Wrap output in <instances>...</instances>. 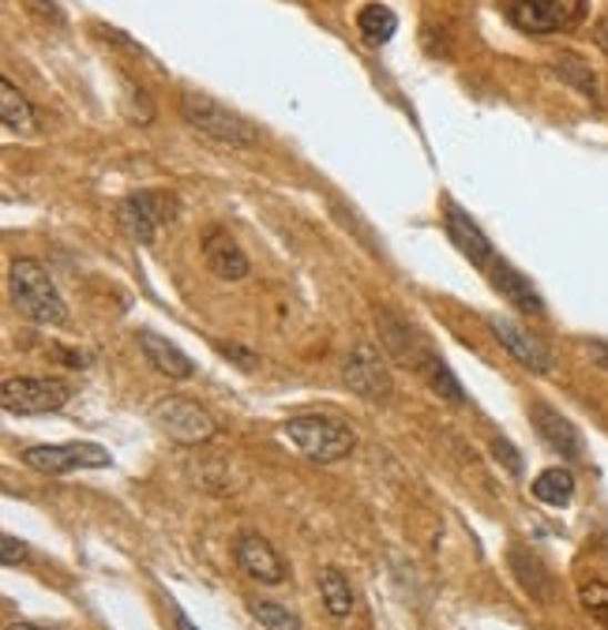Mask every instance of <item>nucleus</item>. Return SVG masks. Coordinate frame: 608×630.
Wrapping results in <instances>:
<instances>
[{"label":"nucleus","mask_w":608,"mask_h":630,"mask_svg":"<svg viewBox=\"0 0 608 630\" xmlns=\"http://www.w3.org/2000/svg\"><path fill=\"white\" fill-rule=\"evenodd\" d=\"M586 353H590V360L608 376V342H597V338L586 342Z\"/></svg>","instance_id":"obj_31"},{"label":"nucleus","mask_w":608,"mask_h":630,"mask_svg":"<svg viewBox=\"0 0 608 630\" xmlns=\"http://www.w3.org/2000/svg\"><path fill=\"white\" fill-rule=\"evenodd\" d=\"M488 327H493V334L499 338V346L511 353V357L523 364V368L537 372V376H548V372L556 368L548 346H541V342H537L534 334H526L523 327H518V323L504 319V315H493V319H488Z\"/></svg>","instance_id":"obj_11"},{"label":"nucleus","mask_w":608,"mask_h":630,"mask_svg":"<svg viewBox=\"0 0 608 630\" xmlns=\"http://www.w3.org/2000/svg\"><path fill=\"white\" fill-rule=\"evenodd\" d=\"M342 383L368 402H387L391 390H395L384 349H376L372 342H357V346L346 353V360H342Z\"/></svg>","instance_id":"obj_7"},{"label":"nucleus","mask_w":608,"mask_h":630,"mask_svg":"<svg viewBox=\"0 0 608 630\" xmlns=\"http://www.w3.org/2000/svg\"><path fill=\"white\" fill-rule=\"evenodd\" d=\"M23 466H31L49 477H64L75 469H105L113 466V455L98 443H53V447H27Z\"/></svg>","instance_id":"obj_8"},{"label":"nucleus","mask_w":608,"mask_h":630,"mask_svg":"<svg viewBox=\"0 0 608 630\" xmlns=\"http://www.w3.org/2000/svg\"><path fill=\"white\" fill-rule=\"evenodd\" d=\"M417 372H420V379L428 383V390L439 394V402H450V406H469V398H466V390H463V383H458L455 372L447 368L444 360L436 357L433 349H425L420 353V360H417Z\"/></svg>","instance_id":"obj_19"},{"label":"nucleus","mask_w":608,"mask_h":630,"mask_svg":"<svg viewBox=\"0 0 608 630\" xmlns=\"http://www.w3.org/2000/svg\"><path fill=\"white\" fill-rule=\"evenodd\" d=\"M282 436L308 461H316V466L342 461L353 450V443H357L353 439V428L338 417H293L282 425Z\"/></svg>","instance_id":"obj_3"},{"label":"nucleus","mask_w":608,"mask_h":630,"mask_svg":"<svg viewBox=\"0 0 608 630\" xmlns=\"http://www.w3.org/2000/svg\"><path fill=\"white\" fill-rule=\"evenodd\" d=\"M135 342H140L146 364H151L162 379H192L195 376V360L181 346H173L170 338H162V334H154V331H140Z\"/></svg>","instance_id":"obj_14"},{"label":"nucleus","mask_w":608,"mask_h":630,"mask_svg":"<svg viewBox=\"0 0 608 630\" xmlns=\"http://www.w3.org/2000/svg\"><path fill=\"white\" fill-rule=\"evenodd\" d=\"M553 72L560 75V83L575 87L582 98H590V102H597L601 98V87H597V72L590 68V61H582V57L575 53H560L553 61Z\"/></svg>","instance_id":"obj_21"},{"label":"nucleus","mask_w":608,"mask_h":630,"mask_svg":"<svg viewBox=\"0 0 608 630\" xmlns=\"http://www.w3.org/2000/svg\"><path fill=\"white\" fill-rule=\"evenodd\" d=\"M534 496H537V504H545V507H567L575 496V477L560 466L545 469L541 477L534 480Z\"/></svg>","instance_id":"obj_24"},{"label":"nucleus","mask_w":608,"mask_h":630,"mask_svg":"<svg viewBox=\"0 0 608 630\" xmlns=\"http://www.w3.org/2000/svg\"><path fill=\"white\" fill-rule=\"evenodd\" d=\"M233 559H237V567L260 586H282L290 578L282 556L260 534H241L233 540Z\"/></svg>","instance_id":"obj_10"},{"label":"nucleus","mask_w":608,"mask_h":630,"mask_svg":"<svg viewBox=\"0 0 608 630\" xmlns=\"http://www.w3.org/2000/svg\"><path fill=\"white\" fill-rule=\"evenodd\" d=\"M203 260H207L214 278L222 282H241L244 274H249V255H244L241 244L225 230H219V225L203 233Z\"/></svg>","instance_id":"obj_15"},{"label":"nucleus","mask_w":608,"mask_h":630,"mask_svg":"<svg viewBox=\"0 0 608 630\" xmlns=\"http://www.w3.org/2000/svg\"><path fill=\"white\" fill-rule=\"evenodd\" d=\"M181 116L192 132H200L203 140L222 143V146H252L256 143V128L244 121L241 113H233L230 105L214 102L211 94L184 91L181 94Z\"/></svg>","instance_id":"obj_1"},{"label":"nucleus","mask_w":608,"mask_h":630,"mask_svg":"<svg viewBox=\"0 0 608 630\" xmlns=\"http://www.w3.org/2000/svg\"><path fill=\"white\" fill-rule=\"evenodd\" d=\"M586 8L590 0H515L507 16L523 34H560L582 23Z\"/></svg>","instance_id":"obj_6"},{"label":"nucleus","mask_w":608,"mask_h":630,"mask_svg":"<svg viewBox=\"0 0 608 630\" xmlns=\"http://www.w3.org/2000/svg\"><path fill=\"white\" fill-rule=\"evenodd\" d=\"M219 353H222V357L225 360H233V364H241V368H256V353H249V349H244V346H237V342H225V346H219Z\"/></svg>","instance_id":"obj_28"},{"label":"nucleus","mask_w":608,"mask_h":630,"mask_svg":"<svg viewBox=\"0 0 608 630\" xmlns=\"http://www.w3.org/2000/svg\"><path fill=\"white\" fill-rule=\"evenodd\" d=\"M0 116H4V128L12 135L34 132V110H31V102L12 87V79H0Z\"/></svg>","instance_id":"obj_22"},{"label":"nucleus","mask_w":608,"mask_h":630,"mask_svg":"<svg viewBox=\"0 0 608 630\" xmlns=\"http://www.w3.org/2000/svg\"><path fill=\"white\" fill-rule=\"evenodd\" d=\"M511 570H515V582L526 589L529 600H537V604L553 600V575H548V567L529 548L523 545L511 548Z\"/></svg>","instance_id":"obj_18"},{"label":"nucleus","mask_w":608,"mask_h":630,"mask_svg":"<svg viewBox=\"0 0 608 630\" xmlns=\"http://www.w3.org/2000/svg\"><path fill=\"white\" fill-rule=\"evenodd\" d=\"M488 274H493V285H496V293L504 297L507 304H515L518 312H526V315H537L541 319L545 315V301L537 297V289L529 285L526 274H518L511 263H504V260H493V267H488Z\"/></svg>","instance_id":"obj_17"},{"label":"nucleus","mask_w":608,"mask_h":630,"mask_svg":"<svg viewBox=\"0 0 608 630\" xmlns=\"http://www.w3.org/2000/svg\"><path fill=\"white\" fill-rule=\"evenodd\" d=\"M173 214H176L173 192H132L129 200L116 206V219H121L124 233L135 244H154V236H159V230Z\"/></svg>","instance_id":"obj_9"},{"label":"nucleus","mask_w":608,"mask_h":630,"mask_svg":"<svg viewBox=\"0 0 608 630\" xmlns=\"http://www.w3.org/2000/svg\"><path fill=\"white\" fill-rule=\"evenodd\" d=\"M444 230H447L450 241H455V248L463 255H469V263H474V267H480V271L493 267V260H496L493 241L480 233V225L469 219L463 206L450 203V200L444 203Z\"/></svg>","instance_id":"obj_12"},{"label":"nucleus","mask_w":608,"mask_h":630,"mask_svg":"<svg viewBox=\"0 0 608 630\" xmlns=\"http://www.w3.org/2000/svg\"><path fill=\"white\" fill-rule=\"evenodd\" d=\"M173 623H176V630H195L192 627V619L181 612V608H173Z\"/></svg>","instance_id":"obj_33"},{"label":"nucleus","mask_w":608,"mask_h":630,"mask_svg":"<svg viewBox=\"0 0 608 630\" xmlns=\"http://www.w3.org/2000/svg\"><path fill=\"white\" fill-rule=\"evenodd\" d=\"M357 31H361V38H365L368 45H384V42L395 38L398 19H395V12H391L387 4H365L357 12Z\"/></svg>","instance_id":"obj_23"},{"label":"nucleus","mask_w":608,"mask_h":630,"mask_svg":"<svg viewBox=\"0 0 608 630\" xmlns=\"http://www.w3.org/2000/svg\"><path fill=\"white\" fill-rule=\"evenodd\" d=\"M72 387L53 376H8L0 383V402L8 413L19 417H38V413H57L68 406Z\"/></svg>","instance_id":"obj_5"},{"label":"nucleus","mask_w":608,"mask_h":630,"mask_svg":"<svg viewBox=\"0 0 608 630\" xmlns=\"http://www.w3.org/2000/svg\"><path fill=\"white\" fill-rule=\"evenodd\" d=\"M23 4L31 8V12H34L38 19H45V23H53V27H61V23H64V12L53 4V0H23Z\"/></svg>","instance_id":"obj_29"},{"label":"nucleus","mask_w":608,"mask_h":630,"mask_svg":"<svg viewBox=\"0 0 608 630\" xmlns=\"http://www.w3.org/2000/svg\"><path fill=\"white\" fill-rule=\"evenodd\" d=\"M376 331H379V346H384V353H391L398 364H414L417 368L420 353L428 346H420V338L406 319H398V315L387 308H376Z\"/></svg>","instance_id":"obj_16"},{"label":"nucleus","mask_w":608,"mask_h":630,"mask_svg":"<svg viewBox=\"0 0 608 630\" xmlns=\"http://www.w3.org/2000/svg\"><path fill=\"white\" fill-rule=\"evenodd\" d=\"M4 630H53V627H42V623H8Z\"/></svg>","instance_id":"obj_34"},{"label":"nucleus","mask_w":608,"mask_h":630,"mask_svg":"<svg viewBox=\"0 0 608 630\" xmlns=\"http://www.w3.org/2000/svg\"><path fill=\"white\" fill-rule=\"evenodd\" d=\"M316 586H320L323 608H327L331 619H349L353 616V604H357V597H353L349 578L342 575L338 567H320L316 570Z\"/></svg>","instance_id":"obj_20"},{"label":"nucleus","mask_w":608,"mask_h":630,"mask_svg":"<svg viewBox=\"0 0 608 630\" xmlns=\"http://www.w3.org/2000/svg\"><path fill=\"white\" fill-rule=\"evenodd\" d=\"M493 455H496L499 461H504V469L511 472V477H518V472H523V455H518V450H515L504 436H496V439H493Z\"/></svg>","instance_id":"obj_27"},{"label":"nucleus","mask_w":608,"mask_h":630,"mask_svg":"<svg viewBox=\"0 0 608 630\" xmlns=\"http://www.w3.org/2000/svg\"><path fill=\"white\" fill-rule=\"evenodd\" d=\"M8 285H12L16 304L31 315L34 323H45V327H64L68 323V304L61 293H57V285L45 274L42 263L16 260L12 271H8Z\"/></svg>","instance_id":"obj_2"},{"label":"nucleus","mask_w":608,"mask_h":630,"mask_svg":"<svg viewBox=\"0 0 608 630\" xmlns=\"http://www.w3.org/2000/svg\"><path fill=\"white\" fill-rule=\"evenodd\" d=\"M529 420H534L537 436L545 439V447H548V450H556V455H560V458L578 461V458L586 455L582 436H578V428L564 417L560 409H553V406H545V402H537V406L529 409Z\"/></svg>","instance_id":"obj_13"},{"label":"nucleus","mask_w":608,"mask_h":630,"mask_svg":"<svg viewBox=\"0 0 608 630\" xmlns=\"http://www.w3.org/2000/svg\"><path fill=\"white\" fill-rule=\"evenodd\" d=\"M0 551H4V556H0V559H4V567H16V563H23V559H27V545H19L16 537L0 540Z\"/></svg>","instance_id":"obj_30"},{"label":"nucleus","mask_w":608,"mask_h":630,"mask_svg":"<svg viewBox=\"0 0 608 630\" xmlns=\"http://www.w3.org/2000/svg\"><path fill=\"white\" fill-rule=\"evenodd\" d=\"M594 38H597V45H601V53L608 57V19H601V23H597Z\"/></svg>","instance_id":"obj_32"},{"label":"nucleus","mask_w":608,"mask_h":630,"mask_svg":"<svg viewBox=\"0 0 608 630\" xmlns=\"http://www.w3.org/2000/svg\"><path fill=\"white\" fill-rule=\"evenodd\" d=\"M249 612L256 616V623L267 627V630H301V619L293 616L286 604H274V600L249 597Z\"/></svg>","instance_id":"obj_25"},{"label":"nucleus","mask_w":608,"mask_h":630,"mask_svg":"<svg viewBox=\"0 0 608 630\" xmlns=\"http://www.w3.org/2000/svg\"><path fill=\"white\" fill-rule=\"evenodd\" d=\"M151 420L162 436H170L173 443H207L219 436V420L211 417L200 402L192 398H181V394H170V398H159L151 406Z\"/></svg>","instance_id":"obj_4"},{"label":"nucleus","mask_w":608,"mask_h":630,"mask_svg":"<svg viewBox=\"0 0 608 630\" xmlns=\"http://www.w3.org/2000/svg\"><path fill=\"white\" fill-rule=\"evenodd\" d=\"M578 604L590 612L601 630H608V582H586L578 586Z\"/></svg>","instance_id":"obj_26"}]
</instances>
